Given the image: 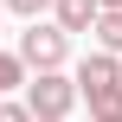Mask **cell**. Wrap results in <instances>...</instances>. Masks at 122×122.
Segmentation results:
<instances>
[{
    "label": "cell",
    "mask_w": 122,
    "mask_h": 122,
    "mask_svg": "<svg viewBox=\"0 0 122 122\" xmlns=\"http://www.w3.org/2000/svg\"><path fill=\"white\" fill-rule=\"evenodd\" d=\"M0 6H13V13H26V19H39V13L51 6V0H0Z\"/></svg>",
    "instance_id": "obj_8"
},
{
    "label": "cell",
    "mask_w": 122,
    "mask_h": 122,
    "mask_svg": "<svg viewBox=\"0 0 122 122\" xmlns=\"http://www.w3.org/2000/svg\"><path fill=\"white\" fill-rule=\"evenodd\" d=\"M19 58H26V71H58L64 58H71V32L51 19V26H39L32 19V32L19 39Z\"/></svg>",
    "instance_id": "obj_2"
},
{
    "label": "cell",
    "mask_w": 122,
    "mask_h": 122,
    "mask_svg": "<svg viewBox=\"0 0 122 122\" xmlns=\"http://www.w3.org/2000/svg\"><path fill=\"white\" fill-rule=\"evenodd\" d=\"M51 19H58L64 32H90V19H97V0H51Z\"/></svg>",
    "instance_id": "obj_4"
},
{
    "label": "cell",
    "mask_w": 122,
    "mask_h": 122,
    "mask_svg": "<svg viewBox=\"0 0 122 122\" xmlns=\"http://www.w3.org/2000/svg\"><path fill=\"white\" fill-rule=\"evenodd\" d=\"M97 6H122V0H97Z\"/></svg>",
    "instance_id": "obj_12"
},
{
    "label": "cell",
    "mask_w": 122,
    "mask_h": 122,
    "mask_svg": "<svg viewBox=\"0 0 122 122\" xmlns=\"http://www.w3.org/2000/svg\"><path fill=\"white\" fill-rule=\"evenodd\" d=\"M0 122H32V109L26 103H0Z\"/></svg>",
    "instance_id": "obj_9"
},
{
    "label": "cell",
    "mask_w": 122,
    "mask_h": 122,
    "mask_svg": "<svg viewBox=\"0 0 122 122\" xmlns=\"http://www.w3.org/2000/svg\"><path fill=\"white\" fill-rule=\"evenodd\" d=\"M32 122H64V116H32Z\"/></svg>",
    "instance_id": "obj_10"
},
{
    "label": "cell",
    "mask_w": 122,
    "mask_h": 122,
    "mask_svg": "<svg viewBox=\"0 0 122 122\" xmlns=\"http://www.w3.org/2000/svg\"><path fill=\"white\" fill-rule=\"evenodd\" d=\"M90 122H122V116H90Z\"/></svg>",
    "instance_id": "obj_11"
},
{
    "label": "cell",
    "mask_w": 122,
    "mask_h": 122,
    "mask_svg": "<svg viewBox=\"0 0 122 122\" xmlns=\"http://www.w3.org/2000/svg\"><path fill=\"white\" fill-rule=\"evenodd\" d=\"M19 84H26V58L19 51H0V97H13Z\"/></svg>",
    "instance_id": "obj_7"
},
{
    "label": "cell",
    "mask_w": 122,
    "mask_h": 122,
    "mask_svg": "<svg viewBox=\"0 0 122 122\" xmlns=\"http://www.w3.org/2000/svg\"><path fill=\"white\" fill-rule=\"evenodd\" d=\"M84 103H90V116H122V77H116V84L84 90Z\"/></svg>",
    "instance_id": "obj_6"
},
{
    "label": "cell",
    "mask_w": 122,
    "mask_h": 122,
    "mask_svg": "<svg viewBox=\"0 0 122 122\" xmlns=\"http://www.w3.org/2000/svg\"><path fill=\"white\" fill-rule=\"evenodd\" d=\"M116 77H122V58H116V51H97V58L77 64V97L97 90V84H116Z\"/></svg>",
    "instance_id": "obj_3"
},
{
    "label": "cell",
    "mask_w": 122,
    "mask_h": 122,
    "mask_svg": "<svg viewBox=\"0 0 122 122\" xmlns=\"http://www.w3.org/2000/svg\"><path fill=\"white\" fill-rule=\"evenodd\" d=\"M90 32H97V45H103V51H116V58H122V6H97Z\"/></svg>",
    "instance_id": "obj_5"
},
{
    "label": "cell",
    "mask_w": 122,
    "mask_h": 122,
    "mask_svg": "<svg viewBox=\"0 0 122 122\" xmlns=\"http://www.w3.org/2000/svg\"><path fill=\"white\" fill-rule=\"evenodd\" d=\"M26 109L32 116H71L77 109V77H64V64L58 71H39L26 84Z\"/></svg>",
    "instance_id": "obj_1"
}]
</instances>
